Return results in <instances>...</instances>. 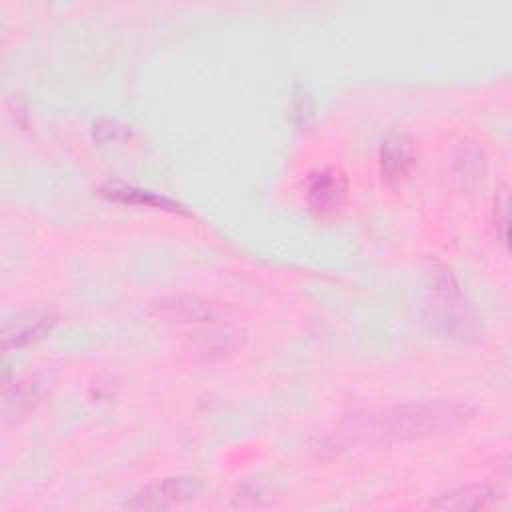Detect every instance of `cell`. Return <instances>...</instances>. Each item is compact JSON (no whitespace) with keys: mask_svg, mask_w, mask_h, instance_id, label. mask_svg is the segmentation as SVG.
Masks as SVG:
<instances>
[{"mask_svg":"<svg viewBox=\"0 0 512 512\" xmlns=\"http://www.w3.org/2000/svg\"><path fill=\"white\" fill-rule=\"evenodd\" d=\"M476 410L456 400H426L392 408L382 424L384 432L396 440H422L442 436L466 426Z\"/></svg>","mask_w":512,"mask_h":512,"instance_id":"cell-1","label":"cell"},{"mask_svg":"<svg viewBox=\"0 0 512 512\" xmlns=\"http://www.w3.org/2000/svg\"><path fill=\"white\" fill-rule=\"evenodd\" d=\"M426 324L446 336L456 340H466L476 332L474 312L450 268H434L424 302Z\"/></svg>","mask_w":512,"mask_h":512,"instance_id":"cell-2","label":"cell"},{"mask_svg":"<svg viewBox=\"0 0 512 512\" xmlns=\"http://www.w3.org/2000/svg\"><path fill=\"white\" fill-rule=\"evenodd\" d=\"M202 486L192 476H164L134 492L124 504V510L148 512V510H168L194 500Z\"/></svg>","mask_w":512,"mask_h":512,"instance_id":"cell-3","label":"cell"},{"mask_svg":"<svg viewBox=\"0 0 512 512\" xmlns=\"http://www.w3.org/2000/svg\"><path fill=\"white\" fill-rule=\"evenodd\" d=\"M54 384L56 376L50 370H38L14 384H6L2 390V420L6 424L22 420L52 392Z\"/></svg>","mask_w":512,"mask_h":512,"instance_id":"cell-4","label":"cell"},{"mask_svg":"<svg viewBox=\"0 0 512 512\" xmlns=\"http://www.w3.org/2000/svg\"><path fill=\"white\" fill-rule=\"evenodd\" d=\"M304 198L318 216L334 214L348 198V176L338 166L312 170L304 180Z\"/></svg>","mask_w":512,"mask_h":512,"instance_id":"cell-5","label":"cell"},{"mask_svg":"<svg viewBox=\"0 0 512 512\" xmlns=\"http://www.w3.org/2000/svg\"><path fill=\"white\" fill-rule=\"evenodd\" d=\"M58 324V312L50 306H34L8 316L2 324V350L22 348L46 338Z\"/></svg>","mask_w":512,"mask_h":512,"instance_id":"cell-6","label":"cell"},{"mask_svg":"<svg viewBox=\"0 0 512 512\" xmlns=\"http://www.w3.org/2000/svg\"><path fill=\"white\" fill-rule=\"evenodd\" d=\"M378 164L382 180L388 186H398L416 166L414 140L400 130L388 132L378 150Z\"/></svg>","mask_w":512,"mask_h":512,"instance_id":"cell-7","label":"cell"},{"mask_svg":"<svg viewBox=\"0 0 512 512\" xmlns=\"http://www.w3.org/2000/svg\"><path fill=\"white\" fill-rule=\"evenodd\" d=\"M148 314L162 322H176V324L214 320L212 306L204 298L192 296V294L158 298L148 306Z\"/></svg>","mask_w":512,"mask_h":512,"instance_id":"cell-8","label":"cell"},{"mask_svg":"<svg viewBox=\"0 0 512 512\" xmlns=\"http://www.w3.org/2000/svg\"><path fill=\"white\" fill-rule=\"evenodd\" d=\"M504 494L490 484H466L452 488L428 502V510H488L498 506Z\"/></svg>","mask_w":512,"mask_h":512,"instance_id":"cell-9","label":"cell"},{"mask_svg":"<svg viewBox=\"0 0 512 512\" xmlns=\"http://www.w3.org/2000/svg\"><path fill=\"white\" fill-rule=\"evenodd\" d=\"M100 194L108 200L114 202H122V204H136V206H146V208H154V210H166L172 214H182L188 216V210H184L182 204H178L176 200L152 192V190H144L132 184H124V182H106L104 186H100Z\"/></svg>","mask_w":512,"mask_h":512,"instance_id":"cell-10","label":"cell"},{"mask_svg":"<svg viewBox=\"0 0 512 512\" xmlns=\"http://www.w3.org/2000/svg\"><path fill=\"white\" fill-rule=\"evenodd\" d=\"M488 172V160L476 142H462L454 154V176L460 180L462 188L474 190L482 186Z\"/></svg>","mask_w":512,"mask_h":512,"instance_id":"cell-11","label":"cell"},{"mask_svg":"<svg viewBox=\"0 0 512 512\" xmlns=\"http://www.w3.org/2000/svg\"><path fill=\"white\" fill-rule=\"evenodd\" d=\"M130 138V128L118 120L112 118H102L94 124V140L102 142V144H110V142H124Z\"/></svg>","mask_w":512,"mask_h":512,"instance_id":"cell-12","label":"cell"},{"mask_svg":"<svg viewBox=\"0 0 512 512\" xmlns=\"http://www.w3.org/2000/svg\"><path fill=\"white\" fill-rule=\"evenodd\" d=\"M508 194L502 192L494 200V228L500 244L506 248L508 246Z\"/></svg>","mask_w":512,"mask_h":512,"instance_id":"cell-13","label":"cell"},{"mask_svg":"<svg viewBox=\"0 0 512 512\" xmlns=\"http://www.w3.org/2000/svg\"><path fill=\"white\" fill-rule=\"evenodd\" d=\"M238 344V332H232V330H216V332H210L206 338H204V350H210V352H226V350H232L236 348Z\"/></svg>","mask_w":512,"mask_h":512,"instance_id":"cell-14","label":"cell"},{"mask_svg":"<svg viewBox=\"0 0 512 512\" xmlns=\"http://www.w3.org/2000/svg\"><path fill=\"white\" fill-rule=\"evenodd\" d=\"M292 112L298 118V122H302V124H306V118L312 116V102H310V96L304 90H300V94H294Z\"/></svg>","mask_w":512,"mask_h":512,"instance_id":"cell-15","label":"cell"}]
</instances>
